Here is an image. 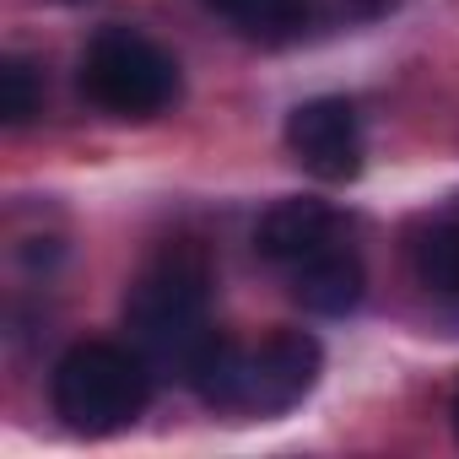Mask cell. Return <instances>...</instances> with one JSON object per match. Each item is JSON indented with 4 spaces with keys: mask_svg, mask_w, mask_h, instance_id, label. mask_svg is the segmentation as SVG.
<instances>
[{
    "mask_svg": "<svg viewBox=\"0 0 459 459\" xmlns=\"http://www.w3.org/2000/svg\"><path fill=\"white\" fill-rule=\"evenodd\" d=\"M49 400L55 416L82 432V437H108L119 427H130L146 400H152V373L130 346L114 341H82L55 362L49 378Z\"/></svg>",
    "mask_w": 459,
    "mask_h": 459,
    "instance_id": "cell-1",
    "label": "cell"
},
{
    "mask_svg": "<svg viewBox=\"0 0 459 459\" xmlns=\"http://www.w3.org/2000/svg\"><path fill=\"white\" fill-rule=\"evenodd\" d=\"M205 308H211V265H205V255L200 249H168L135 276L125 319H130L141 346L168 351L184 368V357L211 335Z\"/></svg>",
    "mask_w": 459,
    "mask_h": 459,
    "instance_id": "cell-2",
    "label": "cell"
},
{
    "mask_svg": "<svg viewBox=\"0 0 459 459\" xmlns=\"http://www.w3.org/2000/svg\"><path fill=\"white\" fill-rule=\"evenodd\" d=\"M82 92L114 119H157L178 98V60L135 28H103L82 55Z\"/></svg>",
    "mask_w": 459,
    "mask_h": 459,
    "instance_id": "cell-3",
    "label": "cell"
},
{
    "mask_svg": "<svg viewBox=\"0 0 459 459\" xmlns=\"http://www.w3.org/2000/svg\"><path fill=\"white\" fill-rule=\"evenodd\" d=\"M287 146L325 184H346V178L362 173V119L346 98L298 103L292 119H287Z\"/></svg>",
    "mask_w": 459,
    "mask_h": 459,
    "instance_id": "cell-4",
    "label": "cell"
},
{
    "mask_svg": "<svg viewBox=\"0 0 459 459\" xmlns=\"http://www.w3.org/2000/svg\"><path fill=\"white\" fill-rule=\"evenodd\" d=\"M325 351L308 330H276L249 351V373H244V411L260 416H281L292 411L314 384H319Z\"/></svg>",
    "mask_w": 459,
    "mask_h": 459,
    "instance_id": "cell-5",
    "label": "cell"
},
{
    "mask_svg": "<svg viewBox=\"0 0 459 459\" xmlns=\"http://www.w3.org/2000/svg\"><path fill=\"white\" fill-rule=\"evenodd\" d=\"M335 244V211L325 205V200H281V205H271L265 216H260V227H255V249H260V260H271V265H303L308 255H319V249H330Z\"/></svg>",
    "mask_w": 459,
    "mask_h": 459,
    "instance_id": "cell-6",
    "label": "cell"
},
{
    "mask_svg": "<svg viewBox=\"0 0 459 459\" xmlns=\"http://www.w3.org/2000/svg\"><path fill=\"white\" fill-rule=\"evenodd\" d=\"M362 287H368L362 260H357L351 249H341V244H330V249L308 255L303 265H292V298H298L308 314H319V319L351 314V308L362 303Z\"/></svg>",
    "mask_w": 459,
    "mask_h": 459,
    "instance_id": "cell-7",
    "label": "cell"
},
{
    "mask_svg": "<svg viewBox=\"0 0 459 459\" xmlns=\"http://www.w3.org/2000/svg\"><path fill=\"white\" fill-rule=\"evenodd\" d=\"M244 373H249V351H238L227 335H205L189 357H184V378L205 405H244Z\"/></svg>",
    "mask_w": 459,
    "mask_h": 459,
    "instance_id": "cell-8",
    "label": "cell"
},
{
    "mask_svg": "<svg viewBox=\"0 0 459 459\" xmlns=\"http://www.w3.org/2000/svg\"><path fill=\"white\" fill-rule=\"evenodd\" d=\"M205 6L260 44H287L308 22V0H205Z\"/></svg>",
    "mask_w": 459,
    "mask_h": 459,
    "instance_id": "cell-9",
    "label": "cell"
},
{
    "mask_svg": "<svg viewBox=\"0 0 459 459\" xmlns=\"http://www.w3.org/2000/svg\"><path fill=\"white\" fill-rule=\"evenodd\" d=\"M411 265H416V281L432 298L459 303V216H443V221L427 227L411 244Z\"/></svg>",
    "mask_w": 459,
    "mask_h": 459,
    "instance_id": "cell-10",
    "label": "cell"
},
{
    "mask_svg": "<svg viewBox=\"0 0 459 459\" xmlns=\"http://www.w3.org/2000/svg\"><path fill=\"white\" fill-rule=\"evenodd\" d=\"M44 103V87H39V71L33 60L12 55L6 65H0V114H6V125H28Z\"/></svg>",
    "mask_w": 459,
    "mask_h": 459,
    "instance_id": "cell-11",
    "label": "cell"
},
{
    "mask_svg": "<svg viewBox=\"0 0 459 459\" xmlns=\"http://www.w3.org/2000/svg\"><path fill=\"white\" fill-rule=\"evenodd\" d=\"M346 12L351 17H384V12H394V0H346Z\"/></svg>",
    "mask_w": 459,
    "mask_h": 459,
    "instance_id": "cell-12",
    "label": "cell"
},
{
    "mask_svg": "<svg viewBox=\"0 0 459 459\" xmlns=\"http://www.w3.org/2000/svg\"><path fill=\"white\" fill-rule=\"evenodd\" d=\"M454 437H459V389H454Z\"/></svg>",
    "mask_w": 459,
    "mask_h": 459,
    "instance_id": "cell-13",
    "label": "cell"
}]
</instances>
